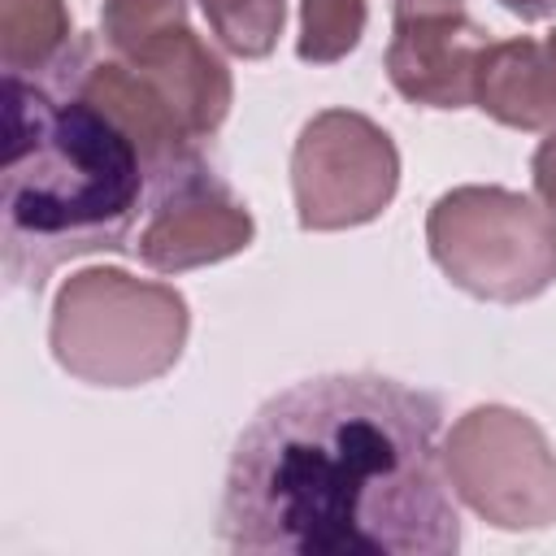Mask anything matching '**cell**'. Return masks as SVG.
I'll list each match as a JSON object with an SVG mask.
<instances>
[{"label":"cell","instance_id":"8992f818","mask_svg":"<svg viewBox=\"0 0 556 556\" xmlns=\"http://www.w3.org/2000/svg\"><path fill=\"white\" fill-rule=\"evenodd\" d=\"M400 187L395 139L356 109H326L300 126L291 148L295 222L304 230H352L387 213Z\"/></svg>","mask_w":556,"mask_h":556},{"label":"cell","instance_id":"277c9868","mask_svg":"<svg viewBox=\"0 0 556 556\" xmlns=\"http://www.w3.org/2000/svg\"><path fill=\"white\" fill-rule=\"evenodd\" d=\"M426 243L452 287L521 304L556 282V213L508 187H452L426 213Z\"/></svg>","mask_w":556,"mask_h":556},{"label":"cell","instance_id":"6da1fadb","mask_svg":"<svg viewBox=\"0 0 556 556\" xmlns=\"http://www.w3.org/2000/svg\"><path fill=\"white\" fill-rule=\"evenodd\" d=\"M439 395L321 374L269 395L235 439L217 539L248 556H452L460 517Z\"/></svg>","mask_w":556,"mask_h":556},{"label":"cell","instance_id":"9a60e30c","mask_svg":"<svg viewBox=\"0 0 556 556\" xmlns=\"http://www.w3.org/2000/svg\"><path fill=\"white\" fill-rule=\"evenodd\" d=\"M530 174H534V191L539 200L556 213V130L534 148V161H530Z\"/></svg>","mask_w":556,"mask_h":556},{"label":"cell","instance_id":"30bf717a","mask_svg":"<svg viewBox=\"0 0 556 556\" xmlns=\"http://www.w3.org/2000/svg\"><path fill=\"white\" fill-rule=\"evenodd\" d=\"M473 104L513 130L556 126V35H513L486 43Z\"/></svg>","mask_w":556,"mask_h":556},{"label":"cell","instance_id":"5bb4252c","mask_svg":"<svg viewBox=\"0 0 556 556\" xmlns=\"http://www.w3.org/2000/svg\"><path fill=\"white\" fill-rule=\"evenodd\" d=\"M178 26H187V0H104L100 9V39L113 56H135Z\"/></svg>","mask_w":556,"mask_h":556},{"label":"cell","instance_id":"3957f363","mask_svg":"<svg viewBox=\"0 0 556 556\" xmlns=\"http://www.w3.org/2000/svg\"><path fill=\"white\" fill-rule=\"evenodd\" d=\"M191 334L187 300L169 282L91 265L56 287L48 348L87 387H143L165 378Z\"/></svg>","mask_w":556,"mask_h":556},{"label":"cell","instance_id":"9c48e42d","mask_svg":"<svg viewBox=\"0 0 556 556\" xmlns=\"http://www.w3.org/2000/svg\"><path fill=\"white\" fill-rule=\"evenodd\" d=\"M122 61L148 78V87L169 104V113L195 143L222 130L230 100H235V83H230L226 61L191 26H178Z\"/></svg>","mask_w":556,"mask_h":556},{"label":"cell","instance_id":"5b68a950","mask_svg":"<svg viewBox=\"0 0 556 556\" xmlns=\"http://www.w3.org/2000/svg\"><path fill=\"white\" fill-rule=\"evenodd\" d=\"M439 452L452 491L486 526H556V452L530 413L508 404H478L452 421Z\"/></svg>","mask_w":556,"mask_h":556},{"label":"cell","instance_id":"52a82bcc","mask_svg":"<svg viewBox=\"0 0 556 556\" xmlns=\"http://www.w3.org/2000/svg\"><path fill=\"white\" fill-rule=\"evenodd\" d=\"M256 239L248 204L208 169L204 156L152 182L148 222L139 230V261L156 274H182L239 256Z\"/></svg>","mask_w":556,"mask_h":556},{"label":"cell","instance_id":"ba28073f","mask_svg":"<svg viewBox=\"0 0 556 556\" xmlns=\"http://www.w3.org/2000/svg\"><path fill=\"white\" fill-rule=\"evenodd\" d=\"M482 52H486V35L465 13L395 17L387 43V78L408 104L465 109L473 104Z\"/></svg>","mask_w":556,"mask_h":556},{"label":"cell","instance_id":"2e32d148","mask_svg":"<svg viewBox=\"0 0 556 556\" xmlns=\"http://www.w3.org/2000/svg\"><path fill=\"white\" fill-rule=\"evenodd\" d=\"M395 17H426V13H460L465 0H391Z\"/></svg>","mask_w":556,"mask_h":556},{"label":"cell","instance_id":"7c38bea8","mask_svg":"<svg viewBox=\"0 0 556 556\" xmlns=\"http://www.w3.org/2000/svg\"><path fill=\"white\" fill-rule=\"evenodd\" d=\"M200 9L217 43L243 61L269 56L287 22V0H200Z\"/></svg>","mask_w":556,"mask_h":556},{"label":"cell","instance_id":"7a4b0ae2","mask_svg":"<svg viewBox=\"0 0 556 556\" xmlns=\"http://www.w3.org/2000/svg\"><path fill=\"white\" fill-rule=\"evenodd\" d=\"M65 61L39 78L4 74L0 269L13 291H39L65 261L135 248L152 195L143 152L74 87Z\"/></svg>","mask_w":556,"mask_h":556},{"label":"cell","instance_id":"e0dca14e","mask_svg":"<svg viewBox=\"0 0 556 556\" xmlns=\"http://www.w3.org/2000/svg\"><path fill=\"white\" fill-rule=\"evenodd\" d=\"M513 17L521 22H543V17H556V0H500Z\"/></svg>","mask_w":556,"mask_h":556},{"label":"cell","instance_id":"4fadbf2b","mask_svg":"<svg viewBox=\"0 0 556 556\" xmlns=\"http://www.w3.org/2000/svg\"><path fill=\"white\" fill-rule=\"evenodd\" d=\"M365 0H300V39L295 56L308 65L343 61L365 35Z\"/></svg>","mask_w":556,"mask_h":556},{"label":"cell","instance_id":"8fae6325","mask_svg":"<svg viewBox=\"0 0 556 556\" xmlns=\"http://www.w3.org/2000/svg\"><path fill=\"white\" fill-rule=\"evenodd\" d=\"M65 0H0V65L17 78L52 74L74 52Z\"/></svg>","mask_w":556,"mask_h":556}]
</instances>
